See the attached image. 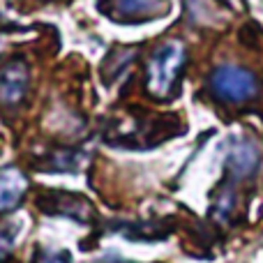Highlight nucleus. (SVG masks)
<instances>
[{
    "mask_svg": "<svg viewBox=\"0 0 263 263\" xmlns=\"http://www.w3.org/2000/svg\"><path fill=\"white\" fill-rule=\"evenodd\" d=\"M166 0H111L109 16L116 21L136 23L162 16V14H166Z\"/></svg>",
    "mask_w": 263,
    "mask_h": 263,
    "instance_id": "nucleus-6",
    "label": "nucleus"
},
{
    "mask_svg": "<svg viewBox=\"0 0 263 263\" xmlns=\"http://www.w3.org/2000/svg\"><path fill=\"white\" fill-rule=\"evenodd\" d=\"M208 86L219 102L242 104L259 95V79L238 65H219L208 79Z\"/></svg>",
    "mask_w": 263,
    "mask_h": 263,
    "instance_id": "nucleus-2",
    "label": "nucleus"
},
{
    "mask_svg": "<svg viewBox=\"0 0 263 263\" xmlns=\"http://www.w3.org/2000/svg\"><path fill=\"white\" fill-rule=\"evenodd\" d=\"M28 190V180L16 166L0 168V213L18 208Z\"/></svg>",
    "mask_w": 263,
    "mask_h": 263,
    "instance_id": "nucleus-7",
    "label": "nucleus"
},
{
    "mask_svg": "<svg viewBox=\"0 0 263 263\" xmlns=\"http://www.w3.org/2000/svg\"><path fill=\"white\" fill-rule=\"evenodd\" d=\"M125 238L129 240H145V242H153V240H162L166 238V229H162L159 224H153V222H145V224H127L125 229H120Z\"/></svg>",
    "mask_w": 263,
    "mask_h": 263,
    "instance_id": "nucleus-9",
    "label": "nucleus"
},
{
    "mask_svg": "<svg viewBox=\"0 0 263 263\" xmlns=\"http://www.w3.org/2000/svg\"><path fill=\"white\" fill-rule=\"evenodd\" d=\"M30 86V72L23 60H12L0 67V102L5 106H16L26 97Z\"/></svg>",
    "mask_w": 263,
    "mask_h": 263,
    "instance_id": "nucleus-5",
    "label": "nucleus"
},
{
    "mask_svg": "<svg viewBox=\"0 0 263 263\" xmlns=\"http://www.w3.org/2000/svg\"><path fill=\"white\" fill-rule=\"evenodd\" d=\"M86 153L83 150H53L42 157H37L35 166L42 173H77L86 164Z\"/></svg>",
    "mask_w": 263,
    "mask_h": 263,
    "instance_id": "nucleus-8",
    "label": "nucleus"
},
{
    "mask_svg": "<svg viewBox=\"0 0 263 263\" xmlns=\"http://www.w3.org/2000/svg\"><path fill=\"white\" fill-rule=\"evenodd\" d=\"M134 55H136L134 49H116L104 65V77H106L104 81H109V83L116 81V79L123 74V67L127 69V65L134 60Z\"/></svg>",
    "mask_w": 263,
    "mask_h": 263,
    "instance_id": "nucleus-10",
    "label": "nucleus"
},
{
    "mask_svg": "<svg viewBox=\"0 0 263 263\" xmlns=\"http://www.w3.org/2000/svg\"><path fill=\"white\" fill-rule=\"evenodd\" d=\"M32 263H72V254L65 250H51V247H37Z\"/></svg>",
    "mask_w": 263,
    "mask_h": 263,
    "instance_id": "nucleus-12",
    "label": "nucleus"
},
{
    "mask_svg": "<svg viewBox=\"0 0 263 263\" xmlns=\"http://www.w3.org/2000/svg\"><path fill=\"white\" fill-rule=\"evenodd\" d=\"M261 164L259 145L250 139H233L227 148V157H224V168L231 180H245V178L254 176L256 168Z\"/></svg>",
    "mask_w": 263,
    "mask_h": 263,
    "instance_id": "nucleus-4",
    "label": "nucleus"
},
{
    "mask_svg": "<svg viewBox=\"0 0 263 263\" xmlns=\"http://www.w3.org/2000/svg\"><path fill=\"white\" fill-rule=\"evenodd\" d=\"M37 205L42 213L58 215V217H69L74 222L88 224L95 219V208L88 199L81 194H72V192H60V190H46L37 196Z\"/></svg>",
    "mask_w": 263,
    "mask_h": 263,
    "instance_id": "nucleus-3",
    "label": "nucleus"
},
{
    "mask_svg": "<svg viewBox=\"0 0 263 263\" xmlns=\"http://www.w3.org/2000/svg\"><path fill=\"white\" fill-rule=\"evenodd\" d=\"M100 263H127V261H123V259H104V261H100Z\"/></svg>",
    "mask_w": 263,
    "mask_h": 263,
    "instance_id": "nucleus-14",
    "label": "nucleus"
},
{
    "mask_svg": "<svg viewBox=\"0 0 263 263\" xmlns=\"http://www.w3.org/2000/svg\"><path fill=\"white\" fill-rule=\"evenodd\" d=\"M18 231H21L18 222H5V224H0V263L7 259L9 254H12Z\"/></svg>",
    "mask_w": 263,
    "mask_h": 263,
    "instance_id": "nucleus-11",
    "label": "nucleus"
},
{
    "mask_svg": "<svg viewBox=\"0 0 263 263\" xmlns=\"http://www.w3.org/2000/svg\"><path fill=\"white\" fill-rule=\"evenodd\" d=\"M187 51L185 44L178 40L164 42L162 46L153 51L145 67V90L155 97V100H166L173 90H176L178 77H180L182 67H185Z\"/></svg>",
    "mask_w": 263,
    "mask_h": 263,
    "instance_id": "nucleus-1",
    "label": "nucleus"
},
{
    "mask_svg": "<svg viewBox=\"0 0 263 263\" xmlns=\"http://www.w3.org/2000/svg\"><path fill=\"white\" fill-rule=\"evenodd\" d=\"M233 208H236V196H233L231 190H222L217 196V203H215V210L213 215L217 219H222V222H227L229 217H231Z\"/></svg>",
    "mask_w": 263,
    "mask_h": 263,
    "instance_id": "nucleus-13",
    "label": "nucleus"
}]
</instances>
